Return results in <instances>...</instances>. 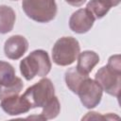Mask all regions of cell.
<instances>
[{"instance_id":"obj_10","label":"cell","mask_w":121,"mask_h":121,"mask_svg":"<svg viewBox=\"0 0 121 121\" xmlns=\"http://www.w3.org/2000/svg\"><path fill=\"white\" fill-rule=\"evenodd\" d=\"M121 0H90L86 9L94 15L95 19L103 18L111 8L119 5Z\"/></svg>"},{"instance_id":"obj_17","label":"cell","mask_w":121,"mask_h":121,"mask_svg":"<svg viewBox=\"0 0 121 121\" xmlns=\"http://www.w3.org/2000/svg\"><path fill=\"white\" fill-rule=\"evenodd\" d=\"M107 66L115 72L121 73V60H120V55H112L109 58L108 60V64Z\"/></svg>"},{"instance_id":"obj_15","label":"cell","mask_w":121,"mask_h":121,"mask_svg":"<svg viewBox=\"0 0 121 121\" xmlns=\"http://www.w3.org/2000/svg\"><path fill=\"white\" fill-rule=\"evenodd\" d=\"M60 111V104L59 98L54 95L43 107V111L41 112V115L43 117L44 120L54 119L59 115Z\"/></svg>"},{"instance_id":"obj_6","label":"cell","mask_w":121,"mask_h":121,"mask_svg":"<svg viewBox=\"0 0 121 121\" xmlns=\"http://www.w3.org/2000/svg\"><path fill=\"white\" fill-rule=\"evenodd\" d=\"M95 79L101 86L102 90L110 95L119 97L121 86V73L111 70L107 65L101 67L95 76Z\"/></svg>"},{"instance_id":"obj_20","label":"cell","mask_w":121,"mask_h":121,"mask_svg":"<svg viewBox=\"0 0 121 121\" xmlns=\"http://www.w3.org/2000/svg\"><path fill=\"white\" fill-rule=\"evenodd\" d=\"M11 1H17V0H11Z\"/></svg>"},{"instance_id":"obj_7","label":"cell","mask_w":121,"mask_h":121,"mask_svg":"<svg viewBox=\"0 0 121 121\" xmlns=\"http://www.w3.org/2000/svg\"><path fill=\"white\" fill-rule=\"evenodd\" d=\"M95 19L87 9H79L73 12L69 19V27L78 34L88 32L94 26Z\"/></svg>"},{"instance_id":"obj_13","label":"cell","mask_w":121,"mask_h":121,"mask_svg":"<svg viewBox=\"0 0 121 121\" xmlns=\"http://www.w3.org/2000/svg\"><path fill=\"white\" fill-rule=\"evenodd\" d=\"M88 77H89V75L80 72L77 67L69 68L65 72V75H64L66 86L70 89V91H72V93H74L76 95L78 93V87L81 84V82Z\"/></svg>"},{"instance_id":"obj_4","label":"cell","mask_w":121,"mask_h":121,"mask_svg":"<svg viewBox=\"0 0 121 121\" xmlns=\"http://www.w3.org/2000/svg\"><path fill=\"white\" fill-rule=\"evenodd\" d=\"M23 95L30 104L31 109L43 108L55 95V87L49 78H43L28 87Z\"/></svg>"},{"instance_id":"obj_18","label":"cell","mask_w":121,"mask_h":121,"mask_svg":"<svg viewBox=\"0 0 121 121\" xmlns=\"http://www.w3.org/2000/svg\"><path fill=\"white\" fill-rule=\"evenodd\" d=\"M82 119H105V115H100L98 114V112H88L87 115H85Z\"/></svg>"},{"instance_id":"obj_5","label":"cell","mask_w":121,"mask_h":121,"mask_svg":"<svg viewBox=\"0 0 121 121\" xmlns=\"http://www.w3.org/2000/svg\"><path fill=\"white\" fill-rule=\"evenodd\" d=\"M77 95L79 96L81 104L86 109H94L100 103L103 90L95 79H92L88 77L79 85Z\"/></svg>"},{"instance_id":"obj_1","label":"cell","mask_w":121,"mask_h":121,"mask_svg":"<svg viewBox=\"0 0 121 121\" xmlns=\"http://www.w3.org/2000/svg\"><path fill=\"white\" fill-rule=\"evenodd\" d=\"M51 66L47 52L43 49H37L21 60L20 72L26 80H32L35 77H45L50 72Z\"/></svg>"},{"instance_id":"obj_2","label":"cell","mask_w":121,"mask_h":121,"mask_svg":"<svg viewBox=\"0 0 121 121\" xmlns=\"http://www.w3.org/2000/svg\"><path fill=\"white\" fill-rule=\"evenodd\" d=\"M80 52L78 41L71 36L61 37L53 45L52 60L60 66H68L72 64Z\"/></svg>"},{"instance_id":"obj_19","label":"cell","mask_w":121,"mask_h":121,"mask_svg":"<svg viewBox=\"0 0 121 121\" xmlns=\"http://www.w3.org/2000/svg\"><path fill=\"white\" fill-rule=\"evenodd\" d=\"M87 0H65V2L73 7H80L82 6Z\"/></svg>"},{"instance_id":"obj_3","label":"cell","mask_w":121,"mask_h":121,"mask_svg":"<svg viewBox=\"0 0 121 121\" xmlns=\"http://www.w3.org/2000/svg\"><path fill=\"white\" fill-rule=\"evenodd\" d=\"M22 9L26 15L38 23H48L57 15L55 0H23Z\"/></svg>"},{"instance_id":"obj_9","label":"cell","mask_w":121,"mask_h":121,"mask_svg":"<svg viewBox=\"0 0 121 121\" xmlns=\"http://www.w3.org/2000/svg\"><path fill=\"white\" fill-rule=\"evenodd\" d=\"M28 49V42L22 35H13L9 37L4 44V52L7 58L10 60H19Z\"/></svg>"},{"instance_id":"obj_11","label":"cell","mask_w":121,"mask_h":121,"mask_svg":"<svg viewBox=\"0 0 121 121\" xmlns=\"http://www.w3.org/2000/svg\"><path fill=\"white\" fill-rule=\"evenodd\" d=\"M98 62H99L98 54L92 50H86L81 53L79 52L78 56L77 68L80 72L89 75Z\"/></svg>"},{"instance_id":"obj_14","label":"cell","mask_w":121,"mask_h":121,"mask_svg":"<svg viewBox=\"0 0 121 121\" xmlns=\"http://www.w3.org/2000/svg\"><path fill=\"white\" fill-rule=\"evenodd\" d=\"M23 87H24L23 80L18 77L16 78V79L13 82H11L9 84L0 85V100L4 99L6 97L19 95L21 93V91L23 90Z\"/></svg>"},{"instance_id":"obj_12","label":"cell","mask_w":121,"mask_h":121,"mask_svg":"<svg viewBox=\"0 0 121 121\" xmlns=\"http://www.w3.org/2000/svg\"><path fill=\"white\" fill-rule=\"evenodd\" d=\"M16 20V14L12 8L1 5L0 6V34H6L13 29Z\"/></svg>"},{"instance_id":"obj_16","label":"cell","mask_w":121,"mask_h":121,"mask_svg":"<svg viewBox=\"0 0 121 121\" xmlns=\"http://www.w3.org/2000/svg\"><path fill=\"white\" fill-rule=\"evenodd\" d=\"M15 70L13 66L4 60H0V85H6L16 79Z\"/></svg>"},{"instance_id":"obj_8","label":"cell","mask_w":121,"mask_h":121,"mask_svg":"<svg viewBox=\"0 0 121 121\" xmlns=\"http://www.w3.org/2000/svg\"><path fill=\"white\" fill-rule=\"evenodd\" d=\"M0 106L6 113L12 116L26 113L31 109L30 104L23 95H16L4 98L1 100Z\"/></svg>"}]
</instances>
